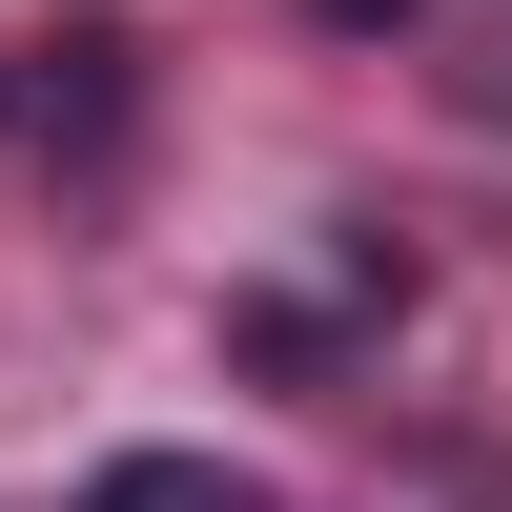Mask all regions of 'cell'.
<instances>
[{"mask_svg":"<svg viewBox=\"0 0 512 512\" xmlns=\"http://www.w3.org/2000/svg\"><path fill=\"white\" fill-rule=\"evenodd\" d=\"M82 512H267V492H246L226 451H103V492H82Z\"/></svg>","mask_w":512,"mask_h":512,"instance_id":"obj_2","label":"cell"},{"mask_svg":"<svg viewBox=\"0 0 512 512\" xmlns=\"http://www.w3.org/2000/svg\"><path fill=\"white\" fill-rule=\"evenodd\" d=\"M0 144H123V21L0 41Z\"/></svg>","mask_w":512,"mask_h":512,"instance_id":"obj_1","label":"cell"},{"mask_svg":"<svg viewBox=\"0 0 512 512\" xmlns=\"http://www.w3.org/2000/svg\"><path fill=\"white\" fill-rule=\"evenodd\" d=\"M308 21H328V41H390V21H410V0H308Z\"/></svg>","mask_w":512,"mask_h":512,"instance_id":"obj_4","label":"cell"},{"mask_svg":"<svg viewBox=\"0 0 512 512\" xmlns=\"http://www.w3.org/2000/svg\"><path fill=\"white\" fill-rule=\"evenodd\" d=\"M328 287L369 308V287H410V246H390V226H349V246H328ZM246 349H287V369H308V308H246Z\"/></svg>","mask_w":512,"mask_h":512,"instance_id":"obj_3","label":"cell"}]
</instances>
